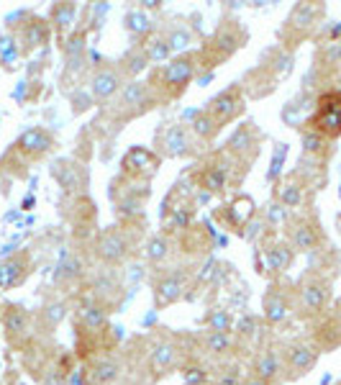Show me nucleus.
Listing matches in <instances>:
<instances>
[{"instance_id": "cd10ccee", "label": "nucleus", "mask_w": 341, "mask_h": 385, "mask_svg": "<svg viewBox=\"0 0 341 385\" xmlns=\"http://www.w3.org/2000/svg\"><path fill=\"white\" fill-rule=\"evenodd\" d=\"M228 216H231V226H234V229L244 226L249 218L255 216V203H252V198H236V201L228 206Z\"/></svg>"}, {"instance_id": "c85d7f7f", "label": "nucleus", "mask_w": 341, "mask_h": 385, "mask_svg": "<svg viewBox=\"0 0 341 385\" xmlns=\"http://www.w3.org/2000/svg\"><path fill=\"white\" fill-rule=\"evenodd\" d=\"M318 60H321V65L326 69H341V39L326 41L321 47Z\"/></svg>"}, {"instance_id": "e433bc0d", "label": "nucleus", "mask_w": 341, "mask_h": 385, "mask_svg": "<svg viewBox=\"0 0 341 385\" xmlns=\"http://www.w3.org/2000/svg\"><path fill=\"white\" fill-rule=\"evenodd\" d=\"M244 372H241L239 365H228L218 372V378L213 380V385H244Z\"/></svg>"}, {"instance_id": "393cba45", "label": "nucleus", "mask_w": 341, "mask_h": 385, "mask_svg": "<svg viewBox=\"0 0 341 385\" xmlns=\"http://www.w3.org/2000/svg\"><path fill=\"white\" fill-rule=\"evenodd\" d=\"M277 198H280V203L285 208H301L303 201H306V185L298 183V180H288V183L280 185Z\"/></svg>"}, {"instance_id": "7ed1b4c3", "label": "nucleus", "mask_w": 341, "mask_h": 385, "mask_svg": "<svg viewBox=\"0 0 341 385\" xmlns=\"http://www.w3.org/2000/svg\"><path fill=\"white\" fill-rule=\"evenodd\" d=\"M285 378L298 380L303 375L313 370L318 365V357H321V350L315 347L313 339H298L293 345L285 347Z\"/></svg>"}, {"instance_id": "ea45409f", "label": "nucleus", "mask_w": 341, "mask_h": 385, "mask_svg": "<svg viewBox=\"0 0 341 385\" xmlns=\"http://www.w3.org/2000/svg\"><path fill=\"white\" fill-rule=\"evenodd\" d=\"M190 41H193V34H190L188 28H174L172 34H169L167 44H169V49H185Z\"/></svg>"}, {"instance_id": "6ab92c4d", "label": "nucleus", "mask_w": 341, "mask_h": 385, "mask_svg": "<svg viewBox=\"0 0 341 385\" xmlns=\"http://www.w3.org/2000/svg\"><path fill=\"white\" fill-rule=\"evenodd\" d=\"M236 334L234 331H208L203 337V347L211 357H226L236 350Z\"/></svg>"}, {"instance_id": "de8ad7c7", "label": "nucleus", "mask_w": 341, "mask_h": 385, "mask_svg": "<svg viewBox=\"0 0 341 385\" xmlns=\"http://www.w3.org/2000/svg\"><path fill=\"white\" fill-rule=\"evenodd\" d=\"M336 385H341V380H339V383H336Z\"/></svg>"}, {"instance_id": "4468645a", "label": "nucleus", "mask_w": 341, "mask_h": 385, "mask_svg": "<svg viewBox=\"0 0 341 385\" xmlns=\"http://www.w3.org/2000/svg\"><path fill=\"white\" fill-rule=\"evenodd\" d=\"M318 321H321V326H318V331L313 334L315 347L321 352L336 350V347L341 345V318L336 316V313L326 311L323 316H318Z\"/></svg>"}, {"instance_id": "20e7f679", "label": "nucleus", "mask_w": 341, "mask_h": 385, "mask_svg": "<svg viewBox=\"0 0 341 385\" xmlns=\"http://www.w3.org/2000/svg\"><path fill=\"white\" fill-rule=\"evenodd\" d=\"M195 74V62L193 57H180V60H172L169 65L157 72V77L162 80V88L169 98H177V95L185 93V88L190 85Z\"/></svg>"}, {"instance_id": "0eeeda50", "label": "nucleus", "mask_w": 341, "mask_h": 385, "mask_svg": "<svg viewBox=\"0 0 341 385\" xmlns=\"http://www.w3.org/2000/svg\"><path fill=\"white\" fill-rule=\"evenodd\" d=\"M252 375L264 378L272 385H277V380L285 375V355H282L277 347H262V350L257 352L255 362H252Z\"/></svg>"}, {"instance_id": "72a5a7b5", "label": "nucleus", "mask_w": 341, "mask_h": 385, "mask_svg": "<svg viewBox=\"0 0 341 385\" xmlns=\"http://www.w3.org/2000/svg\"><path fill=\"white\" fill-rule=\"evenodd\" d=\"M180 375H182V383L185 385H206L208 383V370L203 365H195V362L182 365Z\"/></svg>"}, {"instance_id": "4c0bfd02", "label": "nucleus", "mask_w": 341, "mask_h": 385, "mask_svg": "<svg viewBox=\"0 0 341 385\" xmlns=\"http://www.w3.org/2000/svg\"><path fill=\"white\" fill-rule=\"evenodd\" d=\"M54 177L60 180L65 190H74V188H77V169H72L67 162L57 164V169H54Z\"/></svg>"}, {"instance_id": "2eb2a0df", "label": "nucleus", "mask_w": 341, "mask_h": 385, "mask_svg": "<svg viewBox=\"0 0 341 385\" xmlns=\"http://www.w3.org/2000/svg\"><path fill=\"white\" fill-rule=\"evenodd\" d=\"M28 275V257H8L0 262V291H8V288H16L26 280Z\"/></svg>"}, {"instance_id": "f257e3e1", "label": "nucleus", "mask_w": 341, "mask_h": 385, "mask_svg": "<svg viewBox=\"0 0 341 385\" xmlns=\"http://www.w3.org/2000/svg\"><path fill=\"white\" fill-rule=\"evenodd\" d=\"M331 303V283L318 272H308L295 285L293 308L301 318H318L328 311Z\"/></svg>"}, {"instance_id": "5701e85b", "label": "nucleus", "mask_w": 341, "mask_h": 385, "mask_svg": "<svg viewBox=\"0 0 341 385\" xmlns=\"http://www.w3.org/2000/svg\"><path fill=\"white\" fill-rule=\"evenodd\" d=\"M126 239L116 234V231H108L103 234L101 242H98V257H101L103 262H121L123 257H126Z\"/></svg>"}, {"instance_id": "49530a36", "label": "nucleus", "mask_w": 341, "mask_h": 385, "mask_svg": "<svg viewBox=\"0 0 341 385\" xmlns=\"http://www.w3.org/2000/svg\"><path fill=\"white\" fill-rule=\"evenodd\" d=\"M244 385H272V383H269V380H264V378H257V375H247Z\"/></svg>"}, {"instance_id": "58836bf2", "label": "nucleus", "mask_w": 341, "mask_h": 385, "mask_svg": "<svg viewBox=\"0 0 341 385\" xmlns=\"http://www.w3.org/2000/svg\"><path fill=\"white\" fill-rule=\"evenodd\" d=\"M169 52H172V49H169L167 41H154V44H149V47H147L149 62H162V60H167Z\"/></svg>"}, {"instance_id": "a19ab883", "label": "nucleus", "mask_w": 341, "mask_h": 385, "mask_svg": "<svg viewBox=\"0 0 341 385\" xmlns=\"http://www.w3.org/2000/svg\"><path fill=\"white\" fill-rule=\"evenodd\" d=\"M26 41H28V47H36V44H44L47 41V26L44 23H34V26H28V36H26Z\"/></svg>"}, {"instance_id": "39448f33", "label": "nucleus", "mask_w": 341, "mask_h": 385, "mask_svg": "<svg viewBox=\"0 0 341 385\" xmlns=\"http://www.w3.org/2000/svg\"><path fill=\"white\" fill-rule=\"evenodd\" d=\"M321 18H323L321 3H298V6L290 11V18H288L285 31L293 34L295 39H303V36L313 34L315 26L321 23Z\"/></svg>"}, {"instance_id": "6e6552de", "label": "nucleus", "mask_w": 341, "mask_h": 385, "mask_svg": "<svg viewBox=\"0 0 341 385\" xmlns=\"http://www.w3.org/2000/svg\"><path fill=\"white\" fill-rule=\"evenodd\" d=\"M188 291V283L185 277L177 275V272H167L154 280V306L157 308H167V306L177 303Z\"/></svg>"}, {"instance_id": "423d86ee", "label": "nucleus", "mask_w": 341, "mask_h": 385, "mask_svg": "<svg viewBox=\"0 0 341 385\" xmlns=\"http://www.w3.org/2000/svg\"><path fill=\"white\" fill-rule=\"evenodd\" d=\"M121 378V362L113 352H106V355H98L87 362L85 380L82 385H113Z\"/></svg>"}, {"instance_id": "9d476101", "label": "nucleus", "mask_w": 341, "mask_h": 385, "mask_svg": "<svg viewBox=\"0 0 341 385\" xmlns=\"http://www.w3.org/2000/svg\"><path fill=\"white\" fill-rule=\"evenodd\" d=\"M241 111H244V101H241L239 88H228L226 93L216 95L213 101L208 103V113L218 121V126H223V123H228V121H234Z\"/></svg>"}, {"instance_id": "aec40b11", "label": "nucleus", "mask_w": 341, "mask_h": 385, "mask_svg": "<svg viewBox=\"0 0 341 385\" xmlns=\"http://www.w3.org/2000/svg\"><path fill=\"white\" fill-rule=\"evenodd\" d=\"M293 257H295V250L290 247V244H285V242L272 244V247L264 252V260H267V275H282V272L293 264Z\"/></svg>"}, {"instance_id": "c03bdc74", "label": "nucleus", "mask_w": 341, "mask_h": 385, "mask_svg": "<svg viewBox=\"0 0 341 385\" xmlns=\"http://www.w3.org/2000/svg\"><path fill=\"white\" fill-rule=\"evenodd\" d=\"M267 216L272 223H285V206H282V203H272L267 211Z\"/></svg>"}, {"instance_id": "c9c22d12", "label": "nucleus", "mask_w": 341, "mask_h": 385, "mask_svg": "<svg viewBox=\"0 0 341 385\" xmlns=\"http://www.w3.org/2000/svg\"><path fill=\"white\" fill-rule=\"evenodd\" d=\"M167 255H169L167 237H162V234L152 237V242L147 244V257H149V260H152V262H162V260H164Z\"/></svg>"}, {"instance_id": "f8f14e48", "label": "nucleus", "mask_w": 341, "mask_h": 385, "mask_svg": "<svg viewBox=\"0 0 341 385\" xmlns=\"http://www.w3.org/2000/svg\"><path fill=\"white\" fill-rule=\"evenodd\" d=\"M177 357H180V352H177V347H174L169 339L157 342V345L152 347V352H149V370H152L154 380L167 375V372L177 365Z\"/></svg>"}, {"instance_id": "09e8293b", "label": "nucleus", "mask_w": 341, "mask_h": 385, "mask_svg": "<svg viewBox=\"0 0 341 385\" xmlns=\"http://www.w3.org/2000/svg\"><path fill=\"white\" fill-rule=\"evenodd\" d=\"M13 385H21V383H13Z\"/></svg>"}, {"instance_id": "37998d69", "label": "nucleus", "mask_w": 341, "mask_h": 385, "mask_svg": "<svg viewBox=\"0 0 341 385\" xmlns=\"http://www.w3.org/2000/svg\"><path fill=\"white\" fill-rule=\"evenodd\" d=\"M257 326H259V321H257V318H252V316L241 318L236 337H255V334H257Z\"/></svg>"}, {"instance_id": "2f4dec72", "label": "nucleus", "mask_w": 341, "mask_h": 385, "mask_svg": "<svg viewBox=\"0 0 341 385\" xmlns=\"http://www.w3.org/2000/svg\"><path fill=\"white\" fill-rule=\"evenodd\" d=\"M193 131L198 136H203V139H213V136L218 134V121H216L208 111L206 113H198L193 118Z\"/></svg>"}, {"instance_id": "4be33fe9", "label": "nucleus", "mask_w": 341, "mask_h": 385, "mask_svg": "<svg viewBox=\"0 0 341 385\" xmlns=\"http://www.w3.org/2000/svg\"><path fill=\"white\" fill-rule=\"evenodd\" d=\"M162 147L167 157H180L190 152V131L185 126H169L162 134Z\"/></svg>"}, {"instance_id": "dca6fc26", "label": "nucleus", "mask_w": 341, "mask_h": 385, "mask_svg": "<svg viewBox=\"0 0 341 385\" xmlns=\"http://www.w3.org/2000/svg\"><path fill=\"white\" fill-rule=\"evenodd\" d=\"M52 144H54V136L49 134L47 128H28V131H23V134L18 136L16 147H18L23 155L41 157L52 149Z\"/></svg>"}, {"instance_id": "a18cd8bd", "label": "nucleus", "mask_w": 341, "mask_h": 385, "mask_svg": "<svg viewBox=\"0 0 341 385\" xmlns=\"http://www.w3.org/2000/svg\"><path fill=\"white\" fill-rule=\"evenodd\" d=\"M47 311H49V321H52L54 326V324H60L62 316H65V306H49Z\"/></svg>"}, {"instance_id": "a211bd4d", "label": "nucleus", "mask_w": 341, "mask_h": 385, "mask_svg": "<svg viewBox=\"0 0 341 385\" xmlns=\"http://www.w3.org/2000/svg\"><path fill=\"white\" fill-rule=\"evenodd\" d=\"M121 103H123V108H134V113H141V111L149 108V103H152V93H149V85L147 82H128L126 88L121 90Z\"/></svg>"}, {"instance_id": "bb28decb", "label": "nucleus", "mask_w": 341, "mask_h": 385, "mask_svg": "<svg viewBox=\"0 0 341 385\" xmlns=\"http://www.w3.org/2000/svg\"><path fill=\"white\" fill-rule=\"evenodd\" d=\"M328 147H331V142L326 136H321L313 128H303V152H306V157H326Z\"/></svg>"}, {"instance_id": "f704fd0d", "label": "nucleus", "mask_w": 341, "mask_h": 385, "mask_svg": "<svg viewBox=\"0 0 341 385\" xmlns=\"http://www.w3.org/2000/svg\"><path fill=\"white\" fill-rule=\"evenodd\" d=\"M126 28L131 34H149V28H152V21L144 11H131L126 16Z\"/></svg>"}, {"instance_id": "ddd939ff", "label": "nucleus", "mask_w": 341, "mask_h": 385, "mask_svg": "<svg viewBox=\"0 0 341 385\" xmlns=\"http://www.w3.org/2000/svg\"><path fill=\"white\" fill-rule=\"evenodd\" d=\"M323 242L321 229L315 221H298L290 229V247L295 252H313L318 250V244Z\"/></svg>"}, {"instance_id": "f3484780", "label": "nucleus", "mask_w": 341, "mask_h": 385, "mask_svg": "<svg viewBox=\"0 0 341 385\" xmlns=\"http://www.w3.org/2000/svg\"><path fill=\"white\" fill-rule=\"evenodd\" d=\"M157 155H152L149 149H131L126 157H123V169H126L128 175H136V177H149L157 172Z\"/></svg>"}, {"instance_id": "7c9ffc66", "label": "nucleus", "mask_w": 341, "mask_h": 385, "mask_svg": "<svg viewBox=\"0 0 341 385\" xmlns=\"http://www.w3.org/2000/svg\"><path fill=\"white\" fill-rule=\"evenodd\" d=\"M208 331H231L234 329V316L223 308H213V311L206 316Z\"/></svg>"}, {"instance_id": "9b49d317", "label": "nucleus", "mask_w": 341, "mask_h": 385, "mask_svg": "<svg viewBox=\"0 0 341 385\" xmlns=\"http://www.w3.org/2000/svg\"><path fill=\"white\" fill-rule=\"evenodd\" d=\"M3 331L11 345H23V339L28 337L31 331V316L23 306H8L6 313H3Z\"/></svg>"}, {"instance_id": "c756f323", "label": "nucleus", "mask_w": 341, "mask_h": 385, "mask_svg": "<svg viewBox=\"0 0 341 385\" xmlns=\"http://www.w3.org/2000/svg\"><path fill=\"white\" fill-rule=\"evenodd\" d=\"M252 147H255V131L249 126L236 128V134L228 139V152H234V155H241V152H247Z\"/></svg>"}, {"instance_id": "a878e982", "label": "nucleus", "mask_w": 341, "mask_h": 385, "mask_svg": "<svg viewBox=\"0 0 341 385\" xmlns=\"http://www.w3.org/2000/svg\"><path fill=\"white\" fill-rule=\"evenodd\" d=\"M228 169H231V167H223V164H213V167L203 169V175H201L203 188L211 190V193H221V190H226Z\"/></svg>"}, {"instance_id": "79ce46f5", "label": "nucleus", "mask_w": 341, "mask_h": 385, "mask_svg": "<svg viewBox=\"0 0 341 385\" xmlns=\"http://www.w3.org/2000/svg\"><path fill=\"white\" fill-rule=\"evenodd\" d=\"M54 16H57V21H62L60 23L62 28H69V23L74 18V6H57L54 8Z\"/></svg>"}, {"instance_id": "1a4fd4ad", "label": "nucleus", "mask_w": 341, "mask_h": 385, "mask_svg": "<svg viewBox=\"0 0 341 385\" xmlns=\"http://www.w3.org/2000/svg\"><path fill=\"white\" fill-rule=\"evenodd\" d=\"M290 311H293V298L282 291V288L272 285L267 291V296L262 298V316H264V321L269 326H277L288 318Z\"/></svg>"}, {"instance_id": "f03ea898", "label": "nucleus", "mask_w": 341, "mask_h": 385, "mask_svg": "<svg viewBox=\"0 0 341 385\" xmlns=\"http://www.w3.org/2000/svg\"><path fill=\"white\" fill-rule=\"evenodd\" d=\"M306 128H313L328 142H336L341 136V88H328L315 98L313 116L308 118Z\"/></svg>"}, {"instance_id": "412c9836", "label": "nucleus", "mask_w": 341, "mask_h": 385, "mask_svg": "<svg viewBox=\"0 0 341 385\" xmlns=\"http://www.w3.org/2000/svg\"><path fill=\"white\" fill-rule=\"evenodd\" d=\"M93 95L98 98V101H106V98H111V95H116L121 90V74L116 72V69H111V67H103V69H98V72L93 74Z\"/></svg>"}, {"instance_id": "473e14b6", "label": "nucleus", "mask_w": 341, "mask_h": 385, "mask_svg": "<svg viewBox=\"0 0 341 385\" xmlns=\"http://www.w3.org/2000/svg\"><path fill=\"white\" fill-rule=\"evenodd\" d=\"M147 65H149V57H147V49H134V52H128L126 55V60H123V72L126 74H139L141 69H147Z\"/></svg>"}, {"instance_id": "b1692460", "label": "nucleus", "mask_w": 341, "mask_h": 385, "mask_svg": "<svg viewBox=\"0 0 341 385\" xmlns=\"http://www.w3.org/2000/svg\"><path fill=\"white\" fill-rule=\"evenodd\" d=\"M239 44H241V36H239V31H236L231 23H226V26H221L218 28V34L213 36V41H211V49L216 52V60H226L231 52H236L239 49Z\"/></svg>"}]
</instances>
